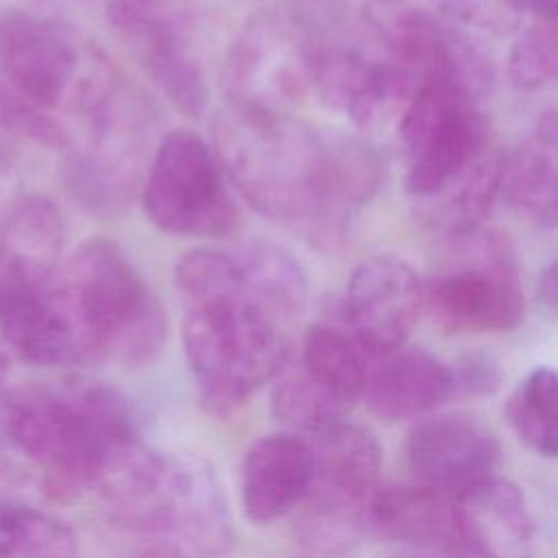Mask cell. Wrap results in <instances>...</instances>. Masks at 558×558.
Wrapping results in <instances>:
<instances>
[{"label":"cell","mask_w":558,"mask_h":558,"mask_svg":"<svg viewBox=\"0 0 558 558\" xmlns=\"http://www.w3.org/2000/svg\"><path fill=\"white\" fill-rule=\"evenodd\" d=\"M0 325L22 360L48 368L146 366L168 338L159 299L129 255L105 238L83 242L41 292Z\"/></svg>","instance_id":"6da1fadb"},{"label":"cell","mask_w":558,"mask_h":558,"mask_svg":"<svg viewBox=\"0 0 558 558\" xmlns=\"http://www.w3.org/2000/svg\"><path fill=\"white\" fill-rule=\"evenodd\" d=\"M181 338L201 405L229 416L288 360L283 320L246 286L233 251H187L174 266Z\"/></svg>","instance_id":"7a4b0ae2"},{"label":"cell","mask_w":558,"mask_h":558,"mask_svg":"<svg viewBox=\"0 0 558 558\" xmlns=\"http://www.w3.org/2000/svg\"><path fill=\"white\" fill-rule=\"evenodd\" d=\"M0 425L54 499L98 490L142 445L129 399L89 377H63L13 390L0 403Z\"/></svg>","instance_id":"3957f363"},{"label":"cell","mask_w":558,"mask_h":558,"mask_svg":"<svg viewBox=\"0 0 558 558\" xmlns=\"http://www.w3.org/2000/svg\"><path fill=\"white\" fill-rule=\"evenodd\" d=\"M222 174L259 214L299 222L316 240L329 201L331 142L290 116L229 100L214 118Z\"/></svg>","instance_id":"277c9868"},{"label":"cell","mask_w":558,"mask_h":558,"mask_svg":"<svg viewBox=\"0 0 558 558\" xmlns=\"http://www.w3.org/2000/svg\"><path fill=\"white\" fill-rule=\"evenodd\" d=\"M96 493L120 527L187 558H220L233 543L229 501L198 453H163L142 442Z\"/></svg>","instance_id":"5b68a950"},{"label":"cell","mask_w":558,"mask_h":558,"mask_svg":"<svg viewBox=\"0 0 558 558\" xmlns=\"http://www.w3.org/2000/svg\"><path fill=\"white\" fill-rule=\"evenodd\" d=\"M0 74L9 94L57 120L68 140L122 83L107 57L72 28L15 7L0 11Z\"/></svg>","instance_id":"8992f818"},{"label":"cell","mask_w":558,"mask_h":558,"mask_svg":"<svg viewBox=\"0 0 558 558\" xmlns=\"http://www.w3.org/2000/svg\"><path fill=\"white\" fill-rule=\"evenodd\" d=\"M312 451L310 488L294 514L296 541L318 558H347L366 536L364 510L379 486L381 447L349 421L305 436Z\"/></svg>","instance_id":"52a82bcc"},{"label":"cell","mask_w":558,"mask_h":558,"mask_svg":"<svg viewBox=\"0 0 558 558\" xmlns=\"http://www.w3.org/2000/svg\"><path fill=\"white\" fill-rule=\"evenodd\" d=\"M423 312L445 333L510 331L525 316L512 246L486 227L449 235L445 259L423 283Z\"/></svg>","instance_id":"ba28073f"},{"label":"cell","mask_w":558,"mask_h":558,"mask_svg":"<svg viewBox=\"0 0 558 558\" xmlns=\"http://www.w3.org/2000/svg\"><path fill=\"white\" fill-rule=\"evenodd\" d=\"M155 122L150 102L122 78L113 94L70 133L63 148V179L74 198L102 211L129 201L146 174Z\"/></svg>","instance_id":"9c48e42d"},{"label":"cell","mask_w":558,"mask_h":558,"mask_svg":"<svg viewBox=\"0 0 558 558\" xmlns=\"http://www.w3.org/2000/svg\"><path fill=\"white\" fill-rule=\"evenodd\" d=\"M477 96L460 83L434 78L418 87L399 116L405 190L427 198L488 150V129Z\"/></svg>","instance_id":"30bf717a"},{"label":"cell","mask_w":558,"mask_h":558,"mask_svg":"<svg viewBox=\"0 0 558 558\" xmlns=\"http://www.w3.org/2000/svg\"><path fill=\"white\" fill-rule=\"evenodd\" d=\"M142 201L150 222L172 235L220 238L238 227V207L214 150L185 129L155 148Z\"/></svg>","instance_id":"8fae6325"},{"label":"cell","mask_w":558,"mask_h":558,"mask_svg":"<svg viewBox=\"0 0 558 558\" xmlns=\"http://www.w3.org/2000/svg\"><path fill=\"white\" fill-rule=\"evenodd\" d=\"M316 37L292 15L264 11L251 17L225 59L229 100L288 111L312 94Z\"/></svg>","instance_id":"7c38bea8"},{"label":"cell","mask_w":558,"mask_h":558,"mask_svg":"<svg viewBox=\"0 0 558 558\" xmlns=\"http://www.w3.org/2000/svg\"><path fill=\"white\" fill-rule=\"evenodd\" d=\"M377 7L373 24L388 52V61L401 68L418 87L434 78H447L460 83L477 98L490 89V63L453 24L423 9Z\"/></svg>","instance_id":"4fadbf2b"},{"label":"cell","mask_w":558,"mask_h":558,"mask_svg":"<svg viewBox=\"0 0 558 558\" xmlns=\"http://www.w3.org/2000/svg\"><path fill=\"white\" fill-rule=\"evenodd\" d=\"M405 458L416 484L458 499L497 477L501 445L477 416L427 414L412 425Z\"/></svg>","instance_id":"5bb4252c"},{"label":"cell","mask_w":558,"mask_h":558,"mask_svg":"<svg viewBox=\"0 0 558 558\" xmlns=\"http://www.w3.org/2000/svg\"><path fill=\"white\" fill-rule=\"evenodd\" d=\"M423 312V281L397 257L362 262L340 301V323L373 360L405 344Z\"/></svg>","instance_id":"9a60e30c"},{"label":"cell","mask_w":558,"mask_h":558,"mask_svg":"<svg viewBox=\"0 0 558 558\" xmlns=\"http://www.w3.org/2000/svg\"><path fill=\"white\" fill-rule=\"evenodd\" d=\"M418 85L392 61L316 39L312 94L360 129H379L403 113Z\"/></svg>","instance_id":"2e32d148"},{"label":"cell","mask_w":558,"mask_h":558,"mask_svg":"<svg viewBox=\"0 0 558 558\" xmlns=\"http://www.w3.org/2000/svg\"><path fill=\"white\" fill-rule=\"evenodd\" d=\"M63 242V218L44 196L17 198L0 218V323L52 281Z\"/></svg>","instance_id":"e0dca14e"},{"label":"cell","mask_w":558,"mask_h":558,"mask_svg":"<svg viewBox=\"0 0 558 558\" xmlns=\"http://www.w3.org/2000/svg\"><path fill=\"white\" fill-rule=\"evenodd\" d=\"M366 534L436 558H466L453 497L421 484L377 486L364 510Z\"/></svg>","instance_id":"ac0fdd59"},{"label":"cell","mask_w":558,"mask_h":558,"mask_svg":"<svg viewBox=\"0 0 558 558\" xmlns=\"http://www.w3.org/2000/svg\"><path fill=\"white\" fill-rule=\"evenodd\" d=\"M453 395L451 366L425 349L403 344L368 360L362 399L386 423L418 421Z\"/></svg>","instance_id":"d6986e66"},{"label":"cell","mask_w":558,"mask_h":558,"mask_svg":"<svg viewBox=\"0 0 558 558\" xmlns=\"http://www.w3.org/2000/svg\"><path fill=\"white\" fill-rule=\"evenodd\" d=\"M312 480V451L305 436L294 432L257 438L240 466V499L246 517L270 523L292 514Z\"/></svg>","instance_id":"ffe728a7"},{"label":"cell","mask_w":558,"mask_h":558,"mask_svg":"<svg viewBox=\"0 0 558 558\" xmlns=\"http://www.w3.org/2000/svg\"><path fill=\"white\" fill-rule=\"evenodd\" d=\"M466 558H510L534 536V519L521 488L504 477L456 499Z\"/></svg>","instance_id":"44dd1931"},{"label":"cell","mask_w":558,"mask_h":558,"mask_svg":"<svg viewBox=\"0 0 558 558\" xmlns=\"http://www.w3.org/2000/svg\"><path fill=\"white\" fill-rule=\"evenodd\" d=\"M558 124L554 111H545L532 135L510 155L501 157L499 194L543 229L556 227V163Z\"/></svg>","instance_id":"7402d4cb"},{"label":"cell","mask_w":558,"mask_h":558,"mask_svg":"<svg viewBox=\"0 0 558 558\" xmlns=\"http://www.w3.org/2000/svg\"><path fill=\"white\" fill-rule=\"evenodd\" d=\"M501 155L486 150L436 194L416 201L418 216L442 235H458L482 225L499 194Z\"/></svg>","instance_id":"603a6c76"},{"label":"cell","mask_w":558,"mask_h":558,"mask_svg":"<svg viewBox=\"0 0 558 558\" xmlns=\"http://www.w3.org/2000/svg\"><path fill=\"white\" fill-rule=\"evenodd\" d=\"M251 292L283 323L301 314L307 279L299 259L268 240H248L233 251Z\"/></svg>","instance_id":"cb8c5ba5"},{"label":"cell","mask_w":558,"mask_h":558,"mask_svg":"<svg viewBox=\"0 0 558 558\" xmlns=\"http://www.w3.org/2000/svg\"><path fill=\"white\" fill-rule=\"evenodd\" d=\"M296 364L349 408L362 397L368 357L342 325H310Z\"/></svg>","instance_id":"d4e9b609"},{"label":"cell","mask_w":558,"mask_h":558,"mask_svg":"<svg viewBox=\"0 0 558 558\" xmlns=\"http://www.w3.org/2000/svg\"><path fill=\"white\" fill-rule=\"evenodd\" d=\"M504 416L532 451L554 458L558 451V377L549 366L530 371L510 392Z\"/></svg>","instance_id":"484cf974"},{"label":"cell","mask_w":558,"mask_h":558,"mask_svg":"<svg viewBox=\"0 0 558 558\" xmlns=\"http://www.w3.org/2000/svg\"><path fill=\"white\" fill-rule=\"evenodd\" d=\"M270 410L277 421L294 434H316L340 421H347L349 405L316 384L299 364H286L272 377Z\"/></svg>","instance_id":"4316f807"},{"label":"cell","mask_w":558,"mask_h":558,"mask_svg":"<svg viewBox=\"0 0 558 558\" xmlns=\"http://www.w3.org/2000/svg\"><path fill=\"white\" fill-rule=\"evenodd\" d=\"M0 558H78V541L59 517L26 504H0Z\"/></svg>","instance_id":"83f0119b"},{"label":"cell","mask_w":558,"mask_h":558,"mask_svg":"<svg viewBox=\"0 0 558 558\" xmlns=\"http://www.w3.org/2000/svg\"><path fill=\"white\" fill-rule=\"evenodd\" d=\"M558 37L556 20H538L527 26L510 48L508 76L521 92H534L556 78Z\"/></svg>","instance_id":"f1b7e54d"},{"label":"cell","mask_w":558,"mask_h":558,"mask_svg":"<svg viewBox=\"0 0 558 558\" xmlns=\"http://www.w3.org/2000/svg\"><path fill=\"white\" fill-rule=\"evenodd\" d=\"M449 24L469 26L488 35L512 33L523 13L512 0H436Z\"/></svg>","instance_id":"f546056e"},{"label":"cell","mask_w":558,"mask_h":558,"mask_svg":"<svg viewBox=\"0 0 558 558\" xmlns=\"http://www.w3.org/2000/svg\"><path fill=\"white\" fill-rule=\"evenodd\" d=\"M453 390L471 397L493 395L501 386L499 364L484 353L464 355L456 366H451Z\"/></svg>","instance_id":"4dcf8cb0"},{"label":"cell","mask_w":558,"mask_h":558,"mask_svg":"<svg viewBox=\"0 0 558 558\" xmlns=\"http://www.w3.org/2000/svg\"><path fill=\"white\" fill-rule=\"evenodd\" d=\"M15 201H17V170L9 153L0 144V218L15 205Z\"/></svg>","instance_id":"1f68e13d"},{"label":"cell","mask_w":558,"mask_h":558,"mask_svg":"<svg viewBox=\"0 0 558 558\" xmlns=\"http://www.w3.org/2000/svg\"><path fill=\"white\" fill-rule=\"evenodd\" d=\"M536 296L543 303V307H547L551 312L556 310V301H558V272H556V264L554 262L541 275Z\"/></svg>","instance_id":"d6a6232c"},{"label":"cell","mask_w":558,"mask_h":558,"mask_svg":"<svg viewBox=\"0 0 558 558\" xmlns=\"http://www.w3.org/2000/svg\"><path fill=\"white\" fill-rule=\"evenodd\" d=\"M521 13H532L538 20H556L558 0H512Z\"/></svg>","instance_id":"836d02e7"},{"label":"cell","mask_w":558,"mask_h":558,"mask_svg":"<svg viewBox=\"0 0 558 558\" xmlns=\"http://www.w3.org/2000/svg\"><path fill=\"white\" fill-rule=\"evenodd\" d=\"M7 371H9V364H7L4 353L0 351V392H2V386H4V379H7Z\"/></svg>","instance_id":"e575fe53"},{"label":"cell","mask_w":558,"mask_h":558,"mask_svg":"<svg viewBox=\"0 0 558 558\" xmlns=\"http://www.w3.org/2000/svg\"><path fill=\"white\" fill-rule=\"evenodd\" d=\"M388 558H436V556L421 554V551H405V554H395V556H388Z\"/></svg>","instance_id":"d590c367"},{"label":"cell","mask_w":558,"mask_h":558,"mask_svg":"<svg viewBox=\"0 0 558 558\" xmlns=\"http://www.w3.org/2000/svg\"><path fill=\"white\" fill-rule=\"evenodd\" d=\"M377 4H399L401 0H375Z\"/></svg>","instance_id":"8d00e7d4"}]
</instances>
